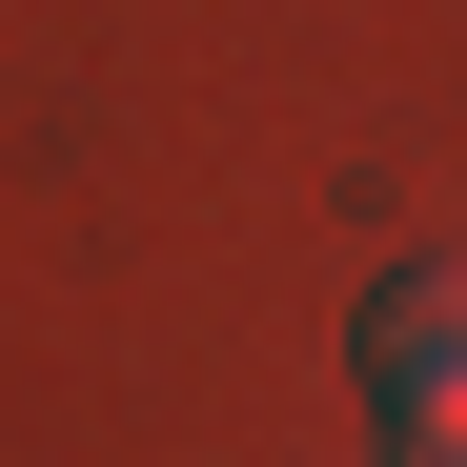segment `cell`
Here are the masks:
<instances>
[{
	"label": "cell",
	"mask_w": 467,
	"mask_h": 467,
	"mask_svg": "<svg viewBox=\"0 0 467 467\" xmlns=\"http://www.w3.org/2000/svg\"><path fill=\"white\" fill-rule=\"evenodd\" d=\"M366 407H386L407 467H467V244L366 285Z\"/></svg>",
	"instance_id": "1"
}]
</instances>
